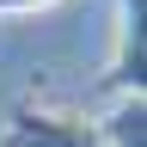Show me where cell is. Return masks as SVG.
<instances>
[{
    "label": "cell",
    "mask_w": 147,
    "mask_h": 147,
    "mask_svg": "<svg viewBox=\"0 0 147 147\" xmlns=\"http://www.w3.org/2000/svg\"><path fill=\"white\" fill-rule=\"evenodd\" d=\"M0 147H104V141H98V123L74 117V110H55V104L25 98V104L6 117Z\"/></svg>",
    "instance_id": "cell-1"
},
{
    "label": "cell",
    "mask_w": 147,
    "mask_h": 147,
    "mask_svg": "<svg viewBox=\"0 0 147 147\" xmlns=\"http://www.w3.org/2000/svg\"><path fill=\"white\" fill-rule=\"evenodd\" d=\"M147 49H141V0H117V55H110L104 67V92L110 98H129V92H141L147 80Z\"/></svg>",
    "instance_id": "cell-2"
},
{
    "label": "cell",
    "mask_w": 147,
    "mask_h": 147,
    "mask_svg": "<svg viewBox=\"0 0 147 147\" xmlns=\"http://www.w3.org/2000/svg\"><path fill=\"white\" fill-rule=\"evenodd\" d=\"M98 141L104 147H147V104H141V92H129V98H117L104 110Z\"/></svg>",
    "instance_id": "cell-3"
},
{
    "label": "cell",
    "mask_w": 147,
    "mask_h": 147,
    "mask_svg": "<svg viewBox=\"0 0 147 147\" xmlns=\"http://www.w3.org/2000/svg\"><path fill=\"white\" fill-rule=\"evenodd\" d=\"M43 6H55V0H0V12H43Z\"/></svg>",
    "instance_id": "cell-4"
}]
</instances>
